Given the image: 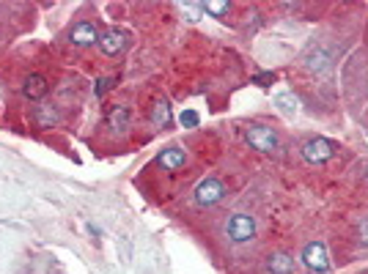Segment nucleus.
Listing matches in <instances>:
<instances>
[{
  "label": "nucleus",
  "instance_id": "f257e3e1",
  "mask_svg": "<svg viewBox=\"0 0 368 274\" xmlns=\"http://www.w3.org/2000/svg\"><path fill=\"white\" fill-rule=\"evenodd\" d=\"M245 140L250 143V148L261 151V154H272L281 148V137L272 127H264V124H247L245 127Z\"/></svg>",
  "mask_w": 368,
  "mask_h": 274
},
{
  "label": "nucleus",
  "instance_id": "f03ea898",
  "mask_svg": "<svg viewBox=\"0 0 368 274\" xmlns=\"http://www.w3.org/2000/svg\"><path fill=\"white\" fill-rule=\"evenodd\" d=\"M225 233L234 244H245L256 236V219L250 214H234L228 222H225Z\"/></svg>",
  "mask_w": 368,
  "mask_h": 274
},
{
  "label": "nucleus",
  "instance_id": "7ed1b4c3",
  "mask_svg": "<svg viewBox=\"0 0 368 274\" xmlns=\"http://www.w3.org/2000/svg\"><path fill=\"white\" fill-rule=\"evenodd\" d=\"M333 154H335V143L327 140V137H310V140H305V145H302V156H305L310 165H324V162L333 159Z\"/></svg>",
  "mask_w": 368,
  "mask_h": 274
},
{
  "label": "nucleus",
  "instance_id": "20e7f679",
  "mask_svg": "<svg viewBox=\"0 0 368 274\" xmlns=\"http://www.w3.org/2000/svg\"><path fill=\"white\" fill-rule=\"evenodd\" d=\"M302 261H305V266H308L310 272H316V274L330 272L327 247H324L322 241H310V244H305V250H302Z\"/></svg>",
  "mask_w": 368,
  "mask_h": 274
},
{
  "label": "nucleus",
  "instance_id": "39448f33",
  "mask_svg": "<svg viewBox=\"0 0 368 274\" xmlns=\"http://www.w3.org/2000/svg\"><path fill=\"white\" fill-rule=\"evenodd\" d=\"M225 195V184L220 179H204L198 187H195V203L198 206H215L222 201Z\"/></svg>",
  "mask_w": 368,
  "mask_h": 274
},
{
  "label": "nucleus",
  "instance_id": "423d86ee",
  "mask_svg": "<svg viewBox=\"0 0 368 274\" xmlns=\"http://www.w3.org/2000/svg\"><path fill=\"white\" fill-rule=\"evenodd\" d=\"M19 91H22V99L28 102H44V96L50 93V80L44 74H28Z\"/></svg>",
  "mask_w": 368,
  "mask_h": 274
},
{
  "label": "nucleus",
  "instance_id": "0eeeda50",
  "mask_svg": "<svg viewBox=\"0 0 368 274\" xmlns=\"http://www.w3.org/2000/svg\"><path fill=\"white\" fill-rule=\"evenodd\" d=\"M61 107L55 104V102H39L36 107H33V124L39 127V129H53V127H58L61 124Z\"/></svg>",
  "mask_w": 368,
  "mask_h": 274
},
{
  "label": "nucleus",
  "instance_id": "6e6552de",
  "mask_svg": "<svg viewBox=\"0 0 368 274\" xmlns=\"http://www.w3.org/2000/svg\"><path fill=\"white\" fill-rule=\"evenodd\" d=\"M127 30H121V28H107L105 33H99V50L105 53V55H119V53H124V47H127Z\"/></svg>",
  "mask_w": 368,
  "mask_h": 274
},
{
  "label": "nucleus",
  "instance_id": "1a4fd4ad",
  "mask_svg": "<svg viewBox=\"0 0 368 274\" xmlns=\"http://www.w3.org/2000/svg\"><path fill=\"white\" fill-rule=\"evenodd\" d=\"M96 42H99V30L94 22L82 19V22H74L69 28V44H74V47H91Z\"/></svg>",
  "mask_w": 368,
  "mask_h": 274
},
{
  "label": "nucleus",
  "instance_id": "9d476101",
  "mask_svg": "<svg viewBox=\"0 0 368 274\" xmlns=\"http://www.w3.org/2000/svg\"><path fill=\"white\" fill-rule=\"evenodd\" d=\"M105 124L110 127V132H127L130 129V107L127 104H110Z\"/></svg>",
  "mask_w": 368,
  "mask_h": 274
},
{
  "label": "nucleus",
  "instance_id": "9b49d317",
  "mask_svg": "<svg viewBox=\"0 0 368 274\" xmlns=\"http://www.w3.org/2000/svg\"><path fill=\"white\" fill-rule=\"evenodd\" d=\"M184 162H187V154H184L179 145H170V148H165V151L157 156V165H159L162 170H179V167H184Z\"/></svg>",
  "mask_w": 368,
  "mask_h": 274
},
{
  "label": "nucleus",
  "instance_id": "f8f14e48",
  "mask_svg": "<svg viewBox=\"0 0 368 274\" xmlns=\"http://www.w3.org/2000/svg\"><path fill=\"white\" fill-rule=\"evenodd\" d=\"M267 272L270 274H297V264L286 253H272L267 258Z\"/></svg>",
  "mask_w": 368,
  "mask_h": 274
},
{
  "label": "nucleus",
  "instance_id": "ddd939ff",
  "mask_svg": "<svg viewBox=\"0 0 368 274\" xmlns=\"http://www.w3.org/2000/svg\"><path fill=\"white\" fill-rule=\"evenodd\" d=\"M305 66L310 68V71H324V68L330 66V53H327V47L313 44V47L305 53Z\"/></svg>",
  "mask_w": 368,
  "mask_h": 274
},
{
  "label": "nucleus",
  "instance_id": "4468645a",
  "mask_svg": "<svg viewBox=\"0 0 368 274\" xmlns=\"http://www.w3.org/2000/svg\"><path fill=\"white\" fill-rule=\"evenodd\" d=\"M170 121H173V113H170L168 99H157L154 107H151V124L157 129H165V127H170Z\"/></svg>",
  "mask_w": 368,
  "mask_h": 274
},
{
  "label": "nucleus",
  "instance_id": "2eb2a0df",
  "mask_svg": "<svg viewBox=\"0 0 368 274\" xmlns=\"http://www.w3.org/2000/svg\"><path fill=\"white\" fill-rule=\"evenodd\" d=\"M275 104H278L283 113H297V110H299V99H297L295 93H289V91L278 93V96H275Z\"/></svg>",
  "mask_w": 368,
  "mask_h": 274
},
{
  "label": "nucleus",
  "instance_id": "dca6fc26",
  "mask_svg": "<svg viewBox=\"0 0 368 274\" xmlns=\"http://www.w3.org/2000/svg\"><path fill=\"white\" fill-rule=\"evenodd\" d=\"M204 11L212 17H225L231 11V3L228 0H209V3H204Z\"/></svg>",
  "mask_w": 368,
  "mask_h": 274
},
{
  "label": "nucleus",
  "instance_id": "f3484780",
  "mask_svg": "<svg viewBox=\"0 0 368 274\" xmlns=\"http://www.w3.org/2000/svg\"><path fill=\"white\" fill-rule=\"evenodd\" d=\"M179 8H182V14H187L190 22H198L204 14V3H179Z\"/></svg>",
  "mask_w": 368,
  "mask_h": 274
},
{
  "label": "nucleus",
  "instance_id": "a211bd4d",
  "mask_svg": "<svg viewBox=\"0 0 368 274\" xmlns=\"http://www.w3.org/2000/svg\"><path fill=\"white\" fill-rule=\"evenodd\" d=\"M179 121H182V127H187V129H195V127L201 124V116H198L195 110H184V113L179 116Z\"/></svg>",
  "mask_w": 368,
  "mask_h": 274
},
{
  "label": "nucleus",
  "instance_id": "6ab92c4d",
  "mask_svg": "<svg viewBox=\"0 0 368 274\" xmlns=\"http://www.w3.org/2000/svg\"><path fill=\"white\" fill-rule=\"evenodd\" d=\"M113 85V77H99L96 82H94V93H96V99H102L105 96V91Z\"/></svg>",
  "mask_w": 368,
  "mask_h": 274
},
{
  "label": "nucleus",
  "instance_id": "aec40b11",
  "mask_svg": "<svg viewBox=\"0 0 368 274\" xmlns=\"http://www.w3.org/2000/svg\"><path fill=\"white\" fill-rule=\"evenodd\" d=\"M256 82H259V85H270V82H275V74H270V71H267V74H259Z\"/></svg>",
  "mask_w": 368,
  "mask_h": 274
},
{
  "label": "nucleus",
  "instance_id": "412c9836",
  "mask_svg": "<svg viewBox=\"0 0 368 274\" xmlns=\"http://www.w3.org/2000/svg\"><path fill=\"white\" fill-rule=\"evenodd\" d=\"M358 236H360V241H363V244H368V219H363V222H360V230H358Z\"/></svg>",
  "mask_w": 368,
  "mask_h": 274
}]
</instances>
